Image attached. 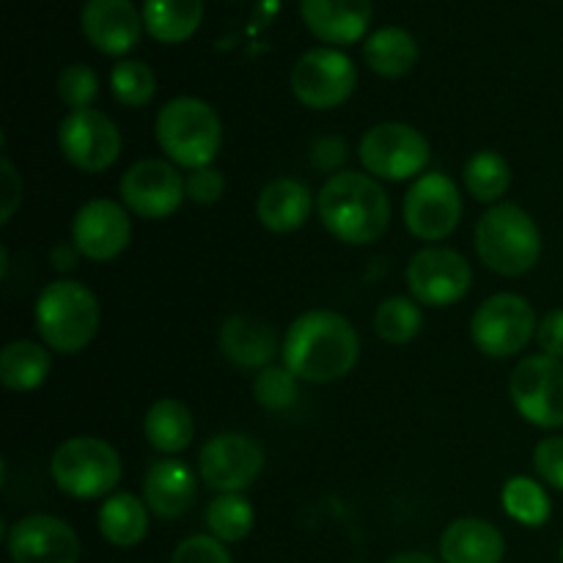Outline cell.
I'll list each match as a JSON object with an SVG mask.
<instances>
[{"instance_id":"3","label":"cell","mask_w":563,"mask_h":563,"mask_svg":"<svg viewBox=\"0 0 563 563\" xmlns=\"http://www.w3.org/2000/svg\"><path fill=\"white\" fill-rule=\"evenodd\" d=\"M154 135L165 157L187 170L212 165L223 146L220 115L212 104L198 97H176L159 108Z\"/></svg>"},{"instance_id":"23","label":"cell","mask_w":563,"mask_h":563,"mask_svg":"<svg viewBox=\"0 0 563 563\" xmlns=\"http://www.w3.org/2000/svg\"><path fill=\"white\" fill-rule=\"evenodd\" d=\"M256 214L264 229L275 234L297 231L311 214V190L297 179H275L258 192Z\"/></svg>"},{"instance_id":"12","label":"cell","mask_w":563,"mask_h":563,"mask_svg":"<svg viewBox=\"0 0 563 563\" xmlns=\"http://www.w3.org/2000/svg\"><path fill=\"white\" fill-rule=\"evenodd\" d=\"M473 269L462 253L443 245L418 251L407 264V286L412 300L429 308H445L460 302L471 291Z\"/></svg>"},{"instance_id":"1","label":"cell","mask_w":563,"mask_h":563,"mask_svg":"<svg viewBox=\"0 0 563 563\" xmlns=\"http://www.w3.org/2000/svg\"><path fill=\"white\" fill-rule=\"evenodd\" d=\"M284 366L302 383L324 385L346 377L361 355V339L350 319L335 311H308L289 324Z\"/></svg>"},{"instance_id":"21","label":"cell","mask_w":563,"mask_h":563,"mask_svg":"<svg viewBox=\"0 0 563 563\" xmlns=\"http://www.w3.org/2000/svg\"><path fill=\"white\" fill-rule=\"evenodd\" d=\"M198 493L196 473L181 460L154 462L143 478V500L159 520H176L192 506Z\"/></svg>"},{"instance_id":"30","label":"cell","mask_w":563,"mask_h":563,"mask_svg":"<svg viewBox=\"0 0 563 563\" xmlns=\"http://www.w3.org/2000/svg\"><path fill=\"white\" fill-rule=\"evenodd\" d=\"M465 179L467 192H471L476 201L484 203H495L506 196L511 185V168L506 163V157H500L498 152H476L471 159L465 163Z\"/></svg>"},{"instance_id":"26","label":"cell","mask_w":563,"mask_h":563,"mask_svg":"<svg viewBox=\"0 0 563 563\" xmlns=\"http://www.w3.org/2000/svg\"><path fill=\"white\" fill-rule=\"evenodd\" d=\"M203 0H146L143 25L152 38L163 44H181L198 31Z\"/></svg>"},{"instance_id":"31","label":"cell","mask_w":563,"mask_h":563,"mask_svg":"<svg viewBox=\"0 0 563 563\" xmlns=\"http://www.w3.org/2000/svg\"><path fill=\"white\" fill-rule=\"evenodd\" d=\"M500 500H504L506 515L528 528H542L550 520V511H553L542 484L528 476L509 478L504 493H500Z\"/></svg>"},{"instance_id":"10","label":"cell","mask_w":563,"mask_h":563,"mask_svg":"<svg viewBox=\"0 0 563 563\" xmlns=\"http://www.w3.org/2000/svg\"><path fill=\"white\" fill-rule=\"evenodd\" d=\"M357 69L352 58L333 47H313L291 69V91L306 108L333 110L352 97Z\"/></svg>"},{"instance_id":"33","label":"cell","mask_w":563,"mask_h":563,"mask_svg":"<svg viewBox=\"0 0 563 563\" xmlns=\"http://www.w3.org/2000/svg\"><path fill=\"white\" fill-rule=\"evenodd\" d=\"M110 91L124 108H146L157 93V77L143 60H119L110 71Z\"/></svg>"},{"instance_id":"37","label":"cell","mask_w":563,"mask_h":563,"mask_svg":"<svg viewBox=\"0 0 563 563\" xmlns=\"http://www.w3.org/2000/svg\"><path fill=\"white\" fill-rule=\"evenodd\" d=\"M185 190H187V198H190V201L209 207V203H218L220 198H223L225 179L218 168L207 165V168H196L187 174Z\"/></svg>"},{"instance_id":"38","label":"cell","mask_w":563,"mask_h":563,"mask_svg":"<svg viewBox=\"0 0 563 563\" xmlns=\"http://www.w3.org/2000/svg\"><path fill=\"white\" fill-rule=\"evenodd\" d=\"M533 467L544 484L563 493V438L542 440L533 451Z\"/></svg>"},{"instance_id":"34","label":"cell","mask_w":563,"mask_h":563,"mask_svg":"<svg viewBox=\"0 0 563 563\" xmlns=\"http://www.w3.org/2000/svg\"><path fill=\"white\" fill-rule=\"evenodd\" d=\"M300 394V379L286 366H267L253 379V396L269 412L289 410Z\"/></svg>"},{"instance_id":"39","label":"cell","mask_w":563,"mask_h":563,"mask_svg":"<svg viewBox=\"0 0 563 563\" xmlns=\"http://www.w3.org/2000/svg\"><path fill=\"white\" fill-rule=\"evenodd\" d=\"M308 157H311V165L317 170H324V174L330 170V174H333V170H339L341 165H344L346 143L335 135H324L319 137V141H313Z\"/></svg>"},{"instance_id":"13","label":"cell","mask_w":563,"mask_h":563,"mask_svg":"<svg viewBox=\"0 0 563 563\" xmlns=\"http://www.w3.org/2000/svg\"><path fill=\"white\" fill-rule=\"evenodd\" d=\"M264 471V449L240 432L214 434L198 454L201 482L214 493H242Z\"/></svg>"},{"instance_id":"36","label":"cell","mask_w":563,"mask_h":563,"mask_svg":"<svg viewBox=\"0 0 563 563\" xmlns=\"http://www.w3.org/2000/svg\"><path fill=\"white\" fill-rule=\"evenodd\" d=\"M170 563H234L225 544L214 537H187L170 555Z\"/></svg>"},{"instance_id":"44","label":"cell","mask_w":563,"mask_h":563,"mask_svg":"<svg viewBox=\"0 0 563 563\" xmlns=\"http://www.w3.org/2000/svg\"><path fill=\"white\" fill-rule=\"evenodd\" d=\"M561 563H563V542H561Z\"/></svg>"},{"instance_id":"32","label":"cell","mask_w":563,"mask_h":563,"mask_svg":"<svg viewBox=\"0 0 563 563\" xmlns=\"http://www.w3.org/2000/svg\"><path fill=\"white\" fill-rule=\"evenodd\" d=\"M421 302L412 297H388L374 311V330L388 344H407L421 333Z\"/></svg>"},{"instance_id":"19","label":"cell","mask_w":563,"mask_h":563,"mask_svg":"<svg viewBox=\"0 0 563 563\" xmlns=\"http://www.w3.org/2000/svg\"><path fill=\"white\" fill-rule=\"evenodd\" d=\"M300 14L313 36L344 47L366 36L374 3L372 0H300Z\"/></svg>"},{"instance_id":"6","label":"cell","mask_w":563,"mask_h":563,"mask_svg":"<svg viewBox=\"0 0 563 563\" xmlns=\"http://www.w3.org/2000/svg\"><path fill=\"white\" fill-rule=\"evenodd\" d=\"M49 473L55 487L71 498H110L121 482V456L99 438H71L55 449Z\"/></svg>"},{"instance_id":"18","label":"cell","mask_w":563,"mask_h":563,"mask_svg":"<svg viewBox=\"0 0 563 563\" xmlns=\"http://www.w3.org/2000/svg\"><path fill=\"white\" fill-rule=\"evenodd\" d=\"M80 25L88 42L104 55H126L137 47L146 27L132 0H86Z\"/></svg>"},{"instance_id":"20","label":"cell","mask_w":563,"mask_h":563,"mask_svg":"<svg viewBox=\"0 0 563 563\" xmlns=\"http://www.w3.org/2000/svg\"><path fill=\"white\" fill-rule=\"evenodd\" d=\"M220 352L229 357L234 366L262 372L273 366V357L278 352V335L264 319L251 313H234L220 324Z\"/></svg>"},{"instance_id":"2","label":"cell","mask_w":563,"mask_h":563,"mask_svg":"<svg viewBox=\"0 0 563 563\" xmlns=\"http://www.w3.org/2000/svg\"><path fill=\"white\" fill-rule=\"evenodd\" d=\"M324 229L346 245H372L388 231L390 201L374 176L341 170L333 174L317 198Z\"/></svg>"},{"instance_id":"27","label":"cell","mask_w":563,"mask_h":563,"mask_svg":"<svg viewBox=\"0 0 563 563\" xmlns=\"http://www.w3.org/2000/svg\"><path fill=\"white\" fill-rule=\"evenodd\" d=\"M363 55H366L368 69L377 71L379 77L396 80V77L410 75L412 66L418 64V42L405 27L388 25L366 38Z\"/></svg>"},{"instance_id":"7","label":"cell","mask_w":563,"mask_h":563,"mask_svg":"<svg viewBox=\"0 0 563 563\" xmlns=\"http://www.w3.org/2000/svg\"><path fill=\"white\" fill-rule=\"evenodd\" d=\"M537 313L520 295L500 291L484 300L471 319V339L487 357H511L537 335Z\"/></svg>"},{"instance_id":"40","label":"cell","mask_w":563,"mask_h":563,"mask_svg":"<svg viewBox=\"0 0 563 563\" xmlns=\"http://www.w3.org/2000/svg\"><path fill=\"white\" fill-rule=\"evenodd\" d=\"M537 341L542 346V355L563 361V308L544 313L537 328Z\"/></svg>"},{"instance_id":"35","label":"cell","mask_w":563,"mask_h":563,"mask_svg":"<svg viewBox=\"0 0 563 563\" xmlns=\"http://www.w3.org/2000/svg\"><path fill=\"white\" fill-rule=\"evenodd\" d=\"M99 93L97 71L86 64H71L58 75V97L71 110H86Z\"/></svg>"},{"instance_id":"4","label":"cell","mask_w":563,"mask_h":563,"mask_svg":"<svg viewBox=\"0 0 563 563\" xmlns=\"http://www.w3.org/2000/svg\"><path fill=\"white\" fill-rule=\"evenodd\" d=\"M476 253L484 267L506 278L531 273L542 256L537 220L517 203H495L476 223Z\"/></svg>"},{"instance_id":"17","label":"cell","mask_w":563,"mask_h":563,"mask_svg":"<svg viewBox=\"0 0 563 563\" xmlns=\"http://www.w3.org/2000/svg\"><path fill=\"white\" fill-rule=\"evenodd\" d=\"M5 544L14 563H77L80 559L75 528L53 515H27L16 520Z\"/></svg>"},{"instance_id":"16","label":"cell","mask_w":563,"mask_h":563,"mask_svg":"<svg viewBox=\"0 0 563 563\" xmlns=\"http://www.w3.org/2000/svg\"><path fill=\"white\" fill-rule=\"evenodd\" d=\"M132 240L130 209L110 198H93L71 220V242L91 262H113Z\"/></svg>"},{"instance_id":"14","label":"cell","mask_w":563,"mask_h":563,"mask_svg":"<svg viewBox=\"0 0 563 563\" xmlns=\"http://www.w3.org/2000/svg\"><path fill=\"white\" fill-rule=\"evenodd\" d=\"M60 154L86 174H102L119 159L121 135L102 110H71L58 124Z\"/></svg>"},{"instance_id":"8","label":"cell","mask_w":563,"mask_h":563,"mask_svg":"<svg viewBox=\"0 0 563 563\" xmlns=\"http://www.w3.org/2000/svg\"><path fill=\"white\" fill-rule=\"evenodd\" d=\"M515 410L539 429L563 427V361L550 355H528L509 377Z\"/></svg>"},{"instance_id":"43","label":"cell","mask_w":563,"mask_h":563,"mask_svg":"<svg viewBox=\"0 0 563 563\" xmlns=\"http://www.w3.org/2000/svg\"><path fill=\"white\" fill-rule=\"evenodd\" d=\"M388 563H440V561L432 559V555H427V553H401V555H396V559H390Z\"/></svg>"},{"instance_id":"11","label":"cell","mask_w":563,"mask_h":563,"mask_svg":"<svg viewBox=\"0 0 563 563\" xmlns=\"http://www.w3.org/2000/svg\"><path fill=\"white\" fill-rule=\"evenodd\" d=\"M462 192L449 174H421L405 196V223L423 242L445 240L462 220Z\"/></svg>"},{"instance_id":"24","label":"cell","mask_w":563,"mask_h":563,"mask_svg":"<svg viewBox=\"0 0 563 563\" xmlns=\"http://www.w3.org/2000/svg\"><path fill=\"white\" fill-rule=\"evenodd\" d=\"M143 432H146L152 449L174 456L190 449L192 438H196V421H192V412L187 410V405L176 399H159L148 407Z\"/></svg>"},{"instance_id":"41","label":"cell","mask_w":563,"mask_h":563,"mask_svg":"<svg viewBox=\"0 0 563 563\" xmlns=\"http://www.w3.org/2000/svg\"><path fill=\"white\" fill-rule=\"evenodd\" d=\"M0 190H3V212H0V223H9L11 214L16 212V207H20L22 201V179L20 174H16V168L11 165L9 157H3V163H0Z\"/></svg>"},{"instance_id":"9","label":"cell","mask_w":563,"mask_h":563,"mask_svg":"<svg viewBox=\"0 0 563 563\" xmlns=\"http://www.w3.org/2000/svg\"><path fill=\"white\" fill-rule=\"evenodd\" d=\"M361 163L377 179L405 181L421 174L429 165V141L410 124L383 121L372 126L361 141Z\"/></svg>"},{"instance_id":"42","label":"cell","mask_w":563,"mask_h":563,"mask_svg":"<svg viewBox=\"0 0 563 563\" xmlns=\"http://www.w3.org/2000/svg\"><path fill=\"white\" fill-rule=\"evenodd\" d=\"M82 253L77 251V245L71 242V245H55L53 256H49V262H53L55 269H60V273H66V269H75L77 267V258H80Z\"/></svg>"},{"instance_id":"22","label":"cell","mask_w":563,"mask_h":563,"mask_svg":"<svg viewBox=\"0 0 563 563\" xmlns=\"http://www.w3.org/2000/svg\"><path fill=\"white\" fill-rule=\"evenodd\" d=\"M440 559L443 563H500L506 559V539L493 522L462 517L440 537Z\"/></svg>"},{"instance_id":"15","label":"cell","mask_w":563,"mask_h":563,"mask_svg":"<svg viewBox=\"0 0 563 563\" xmlns=\"http://www.w3.org/2000/svg\"><path fill=\"white\" fill-rule=\"evenodd\" d=\"M185 198V179L165 159H141L121 176V201L137 218H170Z\"/></svg>"},{"instance_id":"25","label":"cell","mask_w":563,"mask_h":563,"mask_svg":"<svg viewBox=\"0 0 563 563\" xmlns=\"http://www.w3.org/2000/svg\"><path fill=\"white\" fill-rule=\"evenodd\" d=\"M148 506L130 493H115L104 498L99 509V533L113 548H135L148 533Z\"/></svg>"},{"instance_id":"29","label":"cell","mask_w":563,"mask_h":563,"mask_svg":"<svg viewBox=\"0 0 563 563\" xmlns=\"http://www.w3.org/2000/svg\"><path fill=\"white\" fill-rule=\"evenodd\" d=\"M253 522H256V511L242 493L218 495L207 509L209 537L220 539L223 544L242 542L253 531Z\"/></svg>"},{"instance_id":"28","label":"cell","mask_w":563,"mask_h":563,"mask_svg":"<svg viewBox=\"0 0 563 563\" xmlns=\"http://www.w3.org/2000/svg\"><path fill=\"white\" fill-rule=\"evenodd\" d=\"M49 374V352L36 341H11L0 352V383L14 394L36 390Z\"/></svg>"},{"instance_id":"5","label":"cell","mask_w":563,"mask_h":563,"mask_svg":"<svg viewBox=\"0 0 563 563\" xmlns=\"http://www.w3.org/2000/svg\"><path fill=\"white\" fill-rule=\"evenodd\" d=\"M33 317H36V330L47 350L77 355L97 335L99 302L88 286L60 278L38 291Z\"/></svg>"}]
</instances>
